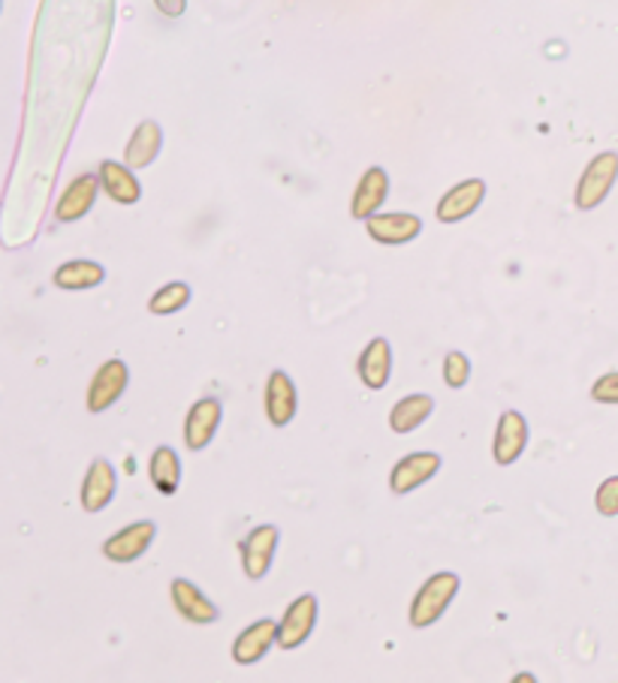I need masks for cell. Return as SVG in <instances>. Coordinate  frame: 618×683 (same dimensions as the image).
<instances>
[{
    "label": "cell",
    "instance_id": "obj_1",
    "mask_svg": "<svg viewBox=\"0 0 618 683\" xmlns=\"http://www.w3.org/2000/svg\"><path fill=\"white\" fill-rule=\"evenodd\" d=\"M459 575L455 572H435L429 582L419 587V594L411 602V614L407 621L414 630H426L431 623H438L443 618V611L453 606V599L459 597Z\"/></svg>",
    "mask_w": 618,
    "mask_h": 683
},
{
    "label": "cell",
    "instance_id": "obj_2",
    "mask_svg": "<svg viewBox=\"0 0 618 683\" xmlns=\"http://www.w3.org/2000/svg\"><path fill=\"white\" fill-rule=\"evenodd\" d=\"M618 181V154L616 151H601L597 157L589 160L582 169L577 190H573V202L580 212H594L597 205H604L606 196L613 193Z\"/></svg>",
    "mask_w": 618,
    "mask_h": 683
},
{
    "label": "cell",
    "instance_id": "obj_3",
    "mask_svg": "<svg viewBox=\"0 0 618 683\" xmlns=\"http://www.w3.org/2000/svg\"><path fill=\"white\" fill-rule=\"evenodd\" d=\"M317 626V597L302 594L296 597L278 621V647L281 650H296L302 647Z\"/></svg>",
    "mask_w": 618,
    "mask_h": 683
},
{
    "label": "cell",
    "instance_id": "obj_4",
    "mask_svg": "<svg viewBox=\"0 0 618 683\" xmlns=\"http://www.w3.org/2000/svg\"><path fill=\"white\" fill-rule=\"evenodd\" d=\"M281 530L275 524H260L253 527L248 539L241 542V566H245V575L251 582H260L272 570V560H275V551H278Z\"/></svg>",
    "mask_w": 618,
    "mask_h": 683
},
{
    "label": "cell",
    "instance_id": "obj_5",
    "mask_svg": "<svg viewBox=\"0 0 618 683\" xmlns=\"http://www.w3.org/2000/svg\"><path fill=\"white\" fill-rule=\"evenodd\" d=\"M100 190H103L100 175L94 172L76 175L61 193L58 205H55V220H58V224H76V220H82V217L94 208V202L100 196Z\"/></svg>",
    "mask_w": 618,
    "mask_h": 683
},
{
    "label": "cell",
    "instance_id": "obj_6",
    "mask_svg": "<svg viewBox=\"0 0 618 683\" xmlns=\"http://www.w3.org/2000/svg\"><path fill=\"white\" fill-rule=\"evenodd\" d=\"M441 470V455L438 452H411L407 458H402L390 472V488L392 494H411L426 482H431V476H438Z\"/></svg>",
    "mask_w": 618,
    "mask_h": 683
},
{
    "label": "cell",
    "instance_id": "obj_7",
    "mask_svg": "<svg viewBox=\"0 0 618 683\" xmlns=\"http://www.w3.org/2000/svg\"><path fill=\"white\" fill-rule=\"evenodd\" d=\"M483 200H486V181L483 178H467V181L450 187L443 193L438 208H435V217L441 224H459V220H467L471 214L477 212Z\"/></svg>",
    "mask_w": 618,
    "mask_h": 683
},
{
    "label": "cell",
    "instance_id": "obj_8",
    "mask_svg": "<svg viewBox=\"0 0 618 683\" xmlns=\"http://www.w3.org/2000/svg\"><path fill=\"white\" fill-rule=\"evenodd\" d=\"M127 383H130V371H127L124 361L121 359L103 361L88 385V410L91 412L109 410L115 400L127 392Z\"/></svg>",
    "mask_w": 618,
    "mask_h": 683
},
{
    "label": "cell",
    "instance_id": "obj_9",
    "mask_svg": "<svg viewBox=\"0 0 618 683\" xmlns=\"http://www.w3.org/2000/svg\"><path fill=\"white\" fill-rule=\"evenodd\" d=\"M528 422H525V416L516 410H507L501 412V419H498V428H495V443H492V452H495V464H501V467H510V464H516L522 458V452L528 448Z\"/></svg>",
    "mask_w": 618,
    "mask_h": 683
},
{
    "label": "cell",
    "instance_id": "obj_10",
    "mask_svg": "<svg viewBox=\"0 0 618 683\" xmlns=\"http://www.w3.org/2000/svg\"><path fill=\"white\" fill-rule=\"evenodd\" d=\"M154 536H157V524L154 522L127 524L124 530H118V534L103 542V554L112 563H133V560H140L152 548Z\"/></svg>",
    "mask_w": 618,
    "mask_h": 683
},
{
    "label": "cell",
    "instance_id": "obj_11",
    "mask_svg": "<svg viewBox=\"0 0 618 683\" xmlns=\"http://www.w3.org/2000/svg\"><path fill=\"white\" fill-rule=\"evenodd\" d=\"M366 232L375 238L378 244L399 248V244H411V241L423 232V220H419L417 214L407 212L371 214L366 220Z\"/></svg>",
    "mask_w": 618,
    "mask_h": 683
},
{
    "label": "cell",
    "instance_id": "obj_12",
    "mask_svg": "<svg viewBox=\"0 0 618 683\" xmlns=\"http://www.w3.org/2000/svg\"><path fill=\"white\" fill-rule=\"evenodd\" d=\"M224 416V404L217 398H202L190 407L188 419H185V446L190 452H202L217 434V424Z\"/></svg>",
    "mask_w": 618,
    "mask_h": 683
},
{
    "label": "cell",
    "instance_id": "obj_13",
    "mask_svg": "<svg viewBox=\"0 0 618 683\" xmlns=\"http://www.w3.org/2000/svg\"><path fill=\"white\" fill-rule=\"evenodd\" d=\"M390 196V175L383 166H368L359 184L354 190V202H350V217L354 220H368L371 214L380 212V205Z\"/></svg>",
    "mask_w": 618,
    "mask_h": 683
},
{
    "label": "cell",
    "instance_id": "obj_14",
    "mask_svg": "<svg viewBox=\"0 0 618 683\" xmlns=\"http://www.w3.org/2000/svg\"><path fill=\"white\" fill-rule=\"evenodd\" d=\"M272 645H278V623L263 618V621L251 623L248 630H241L236 635V642H233V659L239 666H253V662H260L272 650Z\"/></svg>",
    "mask_w": 618,
    "mask_h": 683
},
{
    "label": "cell",
    "instance_id": "obj_15",
    "mask_svg": "<svg viewBox=\"0 0 618 683\" xmlns=\"http://www.w3.org/2000/svg\"><path fill=\"white\" fill-rule=\"evenodd\" d=\"M299 398H296V385H293L290 373L272 371L265 380V416L275 428H287L296 416Z\"/></svg>",
    "mask_w": 618,
    "mask_h": 683
},
{
    "label": "cell",
    "instance_id": "obj_16",
    "mask_svg": "<svg viewBox=\"0 0 618 683\" xmlns=\"http://www.w3.org/2000/svg\"><path fill=\"white\" fill-rule=\"evenodd\" d=\"M115 491H118V472L109 460L97 458L82 482V510L103 512L115 500Z\"/></svg>",
    "mask_w": 618,
    "mask_h": 683
},
{
    "label": "cell",
    "instance_id": "obj_17",
    "mask_svg": "<svg viewBox=\"0 0 618 683\" xmlns=\"http://www.w3.org/2000/svg\"><path fill=\"white\" fill-rule=\"evenodd\" d=\"M169 594H173V606L176 611L185 618L188 623H215L221 618V611L212 599L202 594L200 587L188 578H176L173 587H169Z\"/></svg>",
    "mask_w": 618,
    "mask_h": 683
},
{
    "label": "cell",
    "instance_id": "obj_18",
    "mask_svg": "<svg viewBox=\"0 0 618 683\" xmlns=\"http://www.w3.org/2000/svg\"><path fill=\"white\" fill-rule=\"evenodd\" d=\"M136 169H130L127 163L103 160L100 163V187L103 193L118 205H136L142 200V184L136 178Z\"/></svg>",
    "mask_w": 618,
    "mask_h": 683
},
{
    "label": "cell",
    "instance_id": "obj_19",
    "mask_svg": "<svg viewBox=\"0 0 618 683\" xmlns=\"http://www.w3.org/2000/svg\"><path fill=\"white\" fill-rule=\"evenodd\" d=\"M164 151V130L157 121H142L133 136L127 139L124 148V163L130 169H148Z\"/></svg>",
    "mask_w": 618,
    "mask_h": 683
},
{
    "label": "cell",
    "instance_id": "obj_20",
    "mask_svg": "<svg viewBox=\"0 0 618 683\" xmlns=\"http://www.w3.org/2000/svg\"><path fill=\"white\" fill-rule=\"evenodd\" d=\"M356 371H359V380H363V385H366V388H371V392L387 388V383H390V373H392L390 340L375 337V340H371V344L363 349V356H359Z\"/></svg>",
    "mask_w": 618,
    "mask_h": 683
},
{
    "label": "cell",
    "instance_id": "obj_21",
    "mask_svg": "<svg viewBox=\"0 0 618 683\" xmlns=\"http://www.w3.org/2000/svg\"><path fill=\"white\" fill-rule=\"evenodd\" d=\"M431 412H435V398L431 395H407V398L395 400V407L390 412V428L395 434H411V431H417L419 424L429 419Z\"/></svg>",
    "mask_w": 618,
    "mask_h": 683
},
{
    "label": "cell",
    "instance_id": "obj_22",
    "mask_svg": "<svg viewBox=\"0 0 618 683\" xmlns=\"http://www.w3.org/2000/svg\"><path fill=\"white\" fill-rule=\"evenodd\" d=\"M51 280H55L58 289H70V292H79V289H94V286H100L103 280H106V268H103L100 262L70 260V262H63Z\"/></svg>",
    "mask_w": 618,
    "mask_h": 683
},
{
    "label": "cell",
    "instance_id": "obj_23",
    "mask_svg": "<svg viewBox=\"0 0 618 683\" xmlns=\"http://www.w3.org/2000/svg\"><path fill=\"white\" fill-rule=\"evenodd\" d=\"M148 476H152V484L164 494V498H173L181 484V460L169 446L154 448L152 460H148Z\"/></svg>",
    "mask_w": 618,
    "mask_h": 683
},
{
    "label": "cell",
    "instance_id": "obj_24",
    "mask_svg": "<svg viewBox=\"0 0 618 683\" xmlns=\"http://www.w3.org/2000/svg\"><path fill=\"white\" fill-rule=\"evenodd\" d=\"M190 284H185V280H173V284H166L164 289H157L152 296V301H148V311L154 313V316H169V313H178V311H185L190 304Z\"/></svg>",
    "mask_w": 618,
    "mask_h": 683
},
{
    "label": "cell",
    "instance_id": "obj_25",
    "mask_svg": "<svg viewBox=\"0 0 618 683\" xmlns=\"http://www.w3.org/2000/svg\"><path fill=\"white\" fill-rule=\"evenodd\" d=\"M467 376H471V359H467L465 352H447V359H443V383L450 385V388H462L467 383Z\"/></svg>",
    "mask_w": 618,
    "mask_h": 683
},
{
    "label": "cell",
    "instance_id": "obj_26",
    "mask_svg": "<svg viewBox=\"0 0 618 683\" xmlns=\"http://www.w3.org/2000/svg\"><path fill=\"white\" fill-rule=\"evenodd\" d=\"M594 506L604 518H616L618 515V476H609L601 482L597 494H594Z\"/></svg>",
    "mask_w": 618,
    "mask_h": 683
},
{
    "label": "cell",
    "instance_id": "obj_27",
    "mask_svg": "<svg viewBox=\"0 0 618 683\" xmlns=\"http://www.w3.org/2000/svg\"><path fill=\"white\" fill-rule=\"evenodd\" d=\"M592 398L597 404H609V407H618V371L604 373L597 383L592 385Z\"/></svg>",
    "mask_w": 618,
    "mask_h": 683
},
{
    "label": "cell",
    "instance_id": "obj_28",
    "mask_svg": "<svg viewBox=\"0 0 618 683\" xmlns=\"http://www.w3.org/2000/svg\"><path fill=\"white\" fill-rule=\"evenodd\" d=\"M154 7L166 19H181V15L188 13V0H154Z\"/></svg>",
    "mask_w": 618,
    "mask_h": 683
},
{
    "label": "cell",
    "instance_id": "obj_29",
    "mask_svg": "<svg viewBox=\"0 0 618 683\" xmlns=\"http://www.w3.org/2000/svg\"><path fill=\"white\" fill-rule=\"evenodd\" d=\"M0 10H3V0H0Z\"/></svg>",
    "mask_w": 618,
    "mask_h": 683
}]
</instances>
